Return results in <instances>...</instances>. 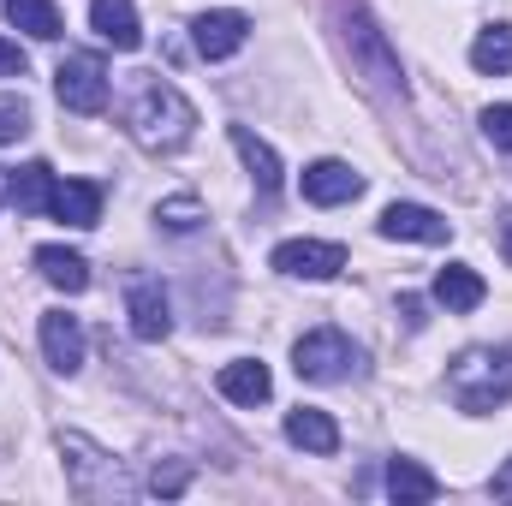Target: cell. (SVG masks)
<instances>
[{"label":"cell","instance_id":"obj_1","mask_svg":"<svg viewBox=\"0 0 512 506\" xmlns=\"http://www.w3.org/2000/svg\"><path fill=\"white\" fill-rule=\"evenodd\" d=\"M191 126H197V108L173 84H161V78L137 84V96H131V108H126V131L143 149H179L191 137Z\"/></svg>","mask_w":512,"mask_h":506},{"label":"cell","instance_id":"obj_2","mask_svg":"<svg viewBox=\"0 0 512 506\" xmlns=\"http://www.w3.org/2000/svg\"><path fill=\"white\" fill-rule=\"evenodd\" d=\"M447 393L459 411H495L512 393V352L495 346H471L453 370H447Z\"/></svg>","mask_w":512,"mask_h":506},{"label":"cell","instance_id":"obj_3","mask_svg":"<svg viewBox=\"0 0 512 506\" xmlns=\"http://www.w3.org/2000/svg\"><path fill=\"white\" fill-rule=\"evenodd\" d=\"M60 459H66V483H72L78 501H131V483L120 471V459H108L84 435H60Z\"/></svg>","mask_w":512,"mask_h":506},{"label":"cell","instance_id":"obj_4","mask_svg":"<svg viewBox=\"0 0 512 506\" xmlns=\"http://www.w3.org/2000/svg\"><path fill=\"white\" fill-rule=\"evenodd\" d=\"M346 48H352L358 72H364L376 90H387V96H405V78H399V54L387 48L382 24H376L364 6H352V12H346Z\"/></svg>","mask_w":512,"mask_h":506},{"label":"cell","instance_id":"obj_5","mask_svg":"<svg viewBox=\"0 0 512 506\" xmlns=\"http://www.w3.org/2000/svg\"><path fill=\"white\" fill-rule=\"evenodd\" d=\"M352 364H358V346H352L340 328H316V334H304V340L292 346V370L304 381H346Z\"/></svg>","mask_w":512,"mask_h":506},{"label":"cell","instance_id":"obj_6","mask_svg":"<svg viewBox=\"0 0 512 506\" xmlns=\"http://www.w3.org/2000/svg\"><path fill=\"white\" fill-rule=\"evenodd\" d=\"M54 96L66 114H102L108 108V66L96 54H72L54 72Z\"/></svg>","mask_w":512,"mask_h":506},{"label":"cell","instance_id":"obj_7","mask_svg":"<svg viewBox=\"0 0 512 506\" xmlns=\"http://www.w3.org/2000/svg\"><path fill=\"white\" fill-rule=\"evenodd\" d=\"M274 268L292 280H334L346 268V245H322V239H286L274 251Z\"/></svg>","mask_w":512,"mask_h":506},{"label":"cell","instance_id":"obj_8","mask_svg":"<svg viewBox=\"0 0 512 506\" xmlns=\"http://www.w3.org/2000/svg\"><path fill=\"white\" fill-rule=\"evenodd\" d=\"M126 316H131V334H137V340H167V334H173L167 292H161V280H149V274H137V280H131Z\"/></svg>","mask_w":512,"mask_h":506},{"label":"cell","instance_id":"obj_9","mask_svg":"<svg viewBox=\"0 0 512 506\" xmlns=\"http://www.w3.org/2000/svg\"><path fill=\"white\" fill-rule=\"evenodd\" d=\"M382 239H411V245H447V239H453V227H447V215H435V209H423V203H387V215H382Z\"/></svg>","mask_w":512,"mask_h":506},{"label":"cell","instance_id":"obj_10","mask_svg":"<svg viewBox=\"0 0 512 506\" xmlns=\"http://www.w3.org/2000/svg\"><path fill=\"white\" fill-rule=\"evenodd\" d=\"M245 36H251V18L245 12H203L197 24H191V42H197V54L203 60H227V54H239L245 48Z\"/></svg>","mask_w":512,"mask_h":506},{"label":"cell","instance_id":"obj_11","mask_svg":"<svg viewBox=\"0 0 512 506\" xmlns=\"http://www.w3.org/2000/svg\"><path fill=\"white\" fill-rule=\"evenodd\" d=\"M358 191H364V173L346 167V161H310V167H304V203H316V209L352 203Z\"/></svg>","mask_w":512,"mask_h":506},{"label":"cell","instance_id":"obj_12","mask_svg":"<svg viewBox=\"0 0 512 506\" xmlns=\"http://www.w3.org/2000/svg\"><path fill=\"white\" fill-rule=\"evenodd\" d=\"M42 358L60 376H78L84 370V328H78V316H66V310H48L42 316Z\"/></svg>","mask_w":512,"mask_h":506},{"label":"cell","instance_id":"obj_13","mask_svg":"<svg viewBox=\"0 0 512 506\" xmlns=\"http://www.w3.org/2000/svg\"><path fill=\"white\" fill-rule=\"evenodd\" d=\"M48 215L66 221V227H96V221H102V185H96V179H66V185H54Z\"/></svg>","mask_w":512,"mask_h":506},{"label":"cell","instance_id":"obj_14","mask_svg":"<svg viewBox=\"0 0 512 506\" xmlns=\"http://www.w3.org/2000/svg\"><path fill=\"white\" fill-rule=\"evenodd\" d=\"M286 441L304 447V453H316V459H328V453H340V423L328 411H316V405H298L286 417Z\"/></svg>","mask_w":512,"mask_h":506},{"label":"cell","instance_id":"obj_15","mask_svg":"<svg viewBox=\"0 0 512 506\" xmlns=\"http://www.w3.org/2000/svg\"><path fill=\"white\" fill-rule=\"evenodd\" d=\"M90 30L102 42H114L120 54H131L143 42V24H137V6L131 0H90Z\"/></svg>","mask_w":512,"mask_h":506},{"label":"cell","instance_id":"obj_16","mask_svg":"<svg viewBox=\"0 0 512 506\" xmlns=\"http://www.w3.org/2000/svg\"><path fill=\"white\" fill-rule=\"evenodd\" d=\"M221 399H233V405H262L268 393H274V376H268V364H256V358H239V364H221Z\"/></svg>","mask_w":512,"mask_h":506},{"label":"cell","instance_id":"obj_17","mask_svg":"<svg viewBox=\"0 0 512 506\" xmlns=\"http://www.w3.org/2000/svg\"><path fill=\"white\" fill-rule=\"evenodd\" d=\"M435 298H441L447 310H459V316H465V310H477V304L489 298V286H483V274H477V268L447 262V268L435 274Z\"/></svg>","mask_w":512,"mask_h":506},{"label":"cell","instance_id":"obj_18","mask_svg":"<svg viewBox=\"0 0 512 506\" xmlns=\"http://www.w3.org/2000/svg\"><path fill=\"white\" fill-rule=\"evenodd\" d=\"M6 197H12L24 215H42V209L54 203V167H48V161L18 167V173H12V185H6Z\"/></svg>","mask_w":512,"mask_h":506},{"label":"cell","instance_id":"obj_19","mask_svg":"<svg viewBox=\"0 0 512 506\" xmlns=\"http://www.w3.org/2000/svg\"><path fill=\"white\" fill-rule=\"evenodd\" d=\"M36 268H42V280L60 286V292H84V286H90V262L78 251H66V245H42V251H36Z\"/></svg>","mask_w":512,"mask_h":506},{"label":"cell","instance_id":"obj_20","mask_svg":"<svg viewBox=\"0 0 512 506\" xmlns=\"http://www.w3.org/2000/svg\"><path fill=\"white\" fill-rule=\"evenodd\" d=\"M387 495H393L399 506H423V501L441 495V483H435L417 459H393V465H387Z\"/></svg>","mask_w":512,"mask_h":506},{"label":"cell","instance_id":"obj_21","mask_svg":"<svg viewBox=\"0 0 512 506\" xmlns=\"http://www.w3.org/2000/svg\"><path fill=\"white\" fill-rule=\"evenodd\" d=\"M233 149H239V161L251 167V179L262 191H280V155H274L251 126H233Z\"/></svg>","mask_w":512,"mask_h":506},{"label":"cell","instance_id":"obj_22","mask_svg":"<svg viewBox=\"0 0 512 506\" xmlns=\"http://www.w3.org/2000/svg\"><path fill=\"white\" fill-rule=\"evenodd\" d=\"M6 18H12V30H24L36 42H54L60 36V6L54 0H6Z\"/></svg>","mask_w":512,"mask_h":506},{"label":"cell","instance_id":"obj_23","mask_svg":"<svg viewBox=\"0 0 512 506\" xmlns=\"http://www.w3.org/2000/svg\"><path fill=\"white\" fill-rule=\"evenodd\" d=\"M471 66L489 72V78H507L512 72V24H489V30L471 42Z\"/></svg>","mask_w":512,"mask_h":506},{"label":"cell","instance_id":"obj_24","mask_svg":"<svg viewBox=\"0 0 512 506\" xmlns=\"http://www.w3.org/2000/svg\"><path fill=\"white\" fill-rule=\"evenodd\" d=\"M155 221H161L167 233H191V227H203L209 215H203V203H197V197H167V203L155 209Z\"/></svg>","mask_w":512,"mask_h":506},{"label":"cell","instance_id":"obj_25","mask_svg":"<svg viewBox=\"0 0 512 506\" xmlns=\"http://www.w3.org/2000/svg\"><path fill=\"white\" fill-rule=\"evenodd\" d=\"M30 137V102L24 96H0V143Z\"/></svg>","mask_w":512,"mask_h":506},{"label":"cell","instance_id":"obj_26","mask_svg":"<svg viewBox=\"0 0 512 506\" xmlns=\"http://www.w3.org/2000/svg\"><path fill=\"white\" fill-rule=\"evenodd\" d=\"M483 137H489L495 149H512V102H501V108H483Z\"/></svg>","mask_w":512,"mask_h":506},{"label":"cell","instance_id":"obj_27","mask_svg":"<svg viewBox=\"0 0 512 506\" xmlns=\"http://www.w3.org/2000/svg\"><path fill=\"white\" fill-rule=\"evenodd\" d=\"M149 483H155L161 495H179V489H185V465H155V477H149Z\"/></svg>","mask_w":512,"mask_h":506},{"label":"cell","instance_id":"obj_28","mask_svg":"<svg viewBox=\"0 0 512 506\" xmlns=\"http://www.w3.org/2000/svg\"><path fill=\"white\" fill-rule=\"evenodd\" d=\"M0 78H24V48L0 36Z\"/></svg>","mask_w":512,"mask_h":506},{"label":"cell","instance_id":"obj_29","mask_svg":"<svg viewBox=\"0 0 512 506\" xmlns=\"http://www.w3.org/2000/svg\"><path fill=\"white\" fill-rule=\"evenodd\" d=\"M399 316H405V328H423V322H429V316H423V298H411V292L399 298Z\"/></svg>","mask_w":512,"mask_h":506},{"label":"cell","instance_id":"obj_30","mask_svg":"<svg viewBox=\"0 0 512 506\" xmlns=\"http://www.w3.org/2000/svg\"><path fill=\"white\" fill-rule=\"evenodd\" d=\"M489 489H495L501 501H512V459H507V465H501V471H495V483H489Z\"/></svg>","mask_w":512,"mask_h":506},{"label":"cell","instance_id":"obj_31","mask_svg":"<svg viewBox=\"0 0 512 506\" xmlns=\"http://www.w3.org/2000/svg\"><path fill=\"white\" fill-rule=\"evenodd\" d=\"M501 256L512 262V215H507V227H501Z\"/></svg>","mask_w":512,"mask_h":506}]
</instances>
